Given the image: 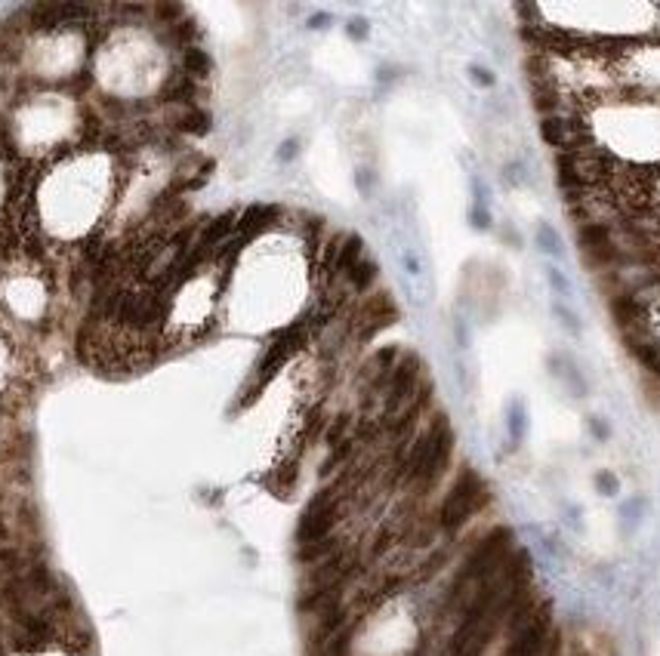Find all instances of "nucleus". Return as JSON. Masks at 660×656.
<instances>
[{
  "label": "nucleus",
  "instance_id": "f257e3e1",
  "mask_svg": "<svg viewBox=\"0 0 660 656\" xmlns=\"http://www.w3.org/2000/svg\"><path fill=\"white\" fill-rule=\"evenodd\" d=\"M487 502H491V487H487V481L481 478L472 466H463L457 472V478L451 481V487L445 490V496L438 499V506L432 508L441 536H445L447 542H454L469 527V521L475 515L485 512Z\"/></svg>",
  "mask_w": 660,
  "mask_h": 656
},
{
  "label": "nucleus",
  "instance_id": "f03ea898",
  "mask_svg": "<svg viewBox=\"0 0 660 656\" xmlns=\"http://www.w3.org/2000/svg\"><path fill=\"white\" fill-rule=\"evenodd\" d=\"M309 339H312V330H309L306 317H300V321L287 324V327H284L281 333L275 336V339L266 346V351H262L260 364H256V370H253V386H250V392L244 395L241 407H247V404H253L256 397H260V392H262V388L269 386V379H272V376L278 373V370H281L284 364L290 361V357L296 355V351H300V348H306V346H309Z\"/></svg>",
  "mask_w": 660,
  "mask_h": 656
},
{
  "label": "nucleus",
  "instance_id": "7ed1b4c3",
  "mask_svg": "<svg viewBox=\"0 0 660 656\" xmlns=\"http://www.w3.org/2000/svg\"><path fill=\"white\" fill-rule=\"evenodd\" d=\"M278 219H281V207H275V203H250L247 210L237 213V231L235 235L250 243L260 231L272 228Z\"/></svg>",
  "mask_w": 660,
  "mask_h": 656
},
{
  "label": "nucleus",
  "instance_id": "20e7f679",
  "mask_svg": "<svg viewBox=\"0 0 660 656\" xmlns=\"http://www.w3.org/2000/svg\"><path fill=\"white\" fill-rule=\"evenodd\" d=\"M176 71H182V74L195 77V81H207L210 71H213V59H210V52L204 50V46H182L179 56H176Z\"/></svg>",
  "mask_w": 660,
  "mask_h": 656
},
{
  "label": "nucleus",
  "instance_id": "39448f33",
  "mask_svg": "<svg viewBox=\"0 0 660 656\" xmlns=\"http://www.w3.org/2000/svg\"><path fill=\"white\" fill-rule=\"evenodd\" d=\"M617 241L614 237V225L611 222H580L577 225V247H580V256L583 253H592V250L605 247V243Z\"/></svg>",
  "mask_w": 660,
  "mask_h": 656
},
{
  "label": "nucleus",
  "instance_id": "423d86ee",
  "mask_svg": "<svg viewBox=\"0 0 660 656\" xmlns=\"http://www.w3.org/2000/svg\"><path fill=\"white\" fill-rule=\"evenodd\" d=\"M377 277H380V265L365 256V259L355 265L352 271H349L346 281H342V284H346L349 293H355V296H361V299H365V296L371 293V287L377 284Z\"/></svg>",
  "mask_w": 660,
  "mask_h": 656
},
{
  "label": "nucleus",
  "instance_id": "0eeeda50",
  "mask_svg": "<svg viewBox=\"0 0 660 656\" xmlns=\"http://www.w3.org/2000/svg\"><path fill=\"white\" fill-rule=\"evenodd\" d=\"M537 247L543 250V253L550 256H562V237H559V231L552 228V225H540L537 228Z\"/></svg>",
  "mask_w": 660,
  "mask_h": 656
},
{
  "label": "nucleus",
  "instance_id": "6e6552de",
  "mask_svg": "<svg viewBox=\"0 0 660 656\" xmlns=\"http://www.w3.org/2000/svg\"><path fill=\"white\" fill-rule=\"evenodd\" d=\"M506 426H509V437L516 444L525 437V426H527V422H525V407H521V401L509 404V419H506Z\"/></svg>",
  "mask_w": 660,
  "mask_h": 656
},
{
  "label": "nucleus",
  "instance_id": "1a4fd4ad",
  "mask_svg": "<svg viewBox=\"0 0 660 656\" xmlns=\"http://www.w3.org/2000/svg\"><path fill=\"white\" fill-rule=\"evenodd\" d=\"M596 490H599L602 496H617V493H620L617 475H614V472H599V475H596Z\"/></svg>",
  "mask_w": 660,
  "mask_h": 656
},
{
  "label": "nucleus",
  "instance_id": "9d476101",
  "mask_svg": "<svg viewBox=\"0 0 660 656\" xmlns=\"http://www.w3.org/2000/svg\"><path fill=\"white\" fill-rule=\"evenodd\" d=\"M346 34L352 37V41H367V34H371V22L361 16H352L346 22Z\"/></svg>",
  "mask_w": 660,
  "mask_h": 656
},
{
  "label": "nucleus",
  "instance_id": "9b49d317",
  "mask_svg": "<svg viewBox=\"0 0 660 656\" xmlns=\"http://www.w3.org/2000/svg\"><path fill=\"white\" fill-rule=\"evenodd\" d=\"M552 311H556V317L562 321V327L567 330V333H580V324H577V315H574L567 306H562V302H556L552 306Z\"/></svg>",
  "mask_w": 660,
  "mask_h": 656
},
{
  "label": "nucleus",
  "instance_id": "f8f14e48",
  "mask_svg": "<svg viewBox=\"0 0 660 656\" xmlns=\"http://www.w3.org/2000/svg\"><path fill=\"white\" fill-rule=\"evenodd\" d=\"M546 281H550V287L556 290L559 296H571V284H567V277L559 268H552V265H550V268H546Z\"/></svg>",
  "mask_w": 660,
  "mask_h": 656
},
{
  "label": "nucleus",
  "instance_id": "ddd939ff",
  "mask_svg": "<svg viewBox=\"0 0 660 656\" xmlns=\"http://www.w3.org/2000/svg\"><path fill=\"white\" fill-rule=\"evenodd\" d=\"M469 77H472V83H475V87H494V81H497V77H494V71L491 68H485V65H469Z\"/></svg>",
  "mask_w": 660,
  "mask_h": 656
},
{
  "label": "nucleus",
  "instance_id": "4468645a",
  "mask_svg": "<svg viewBox=\"0 0 660 656\" xmlns=\"http://www.w3.org/2000/svg\"><path fill=\"white\" fill-rule=\"evenodd\" d=\"M469 222H472V228H478V231H487V228H491V213H487V207H481V203H472Z\"/></svg>",
  "mask_w": 660,
  "mask_h": 656
},
{
  "label": "nucleus",
  "instance_id": "2eb2a0df",
  "mask_svg": "<svg viewBox=\"0 0 660 656\" xmlns=\"http://www.w3.org/2000/svg\"><path fill=\"white\" fill-rule=\"evenodd\" d=\"M296 155H300V142H296V139H284L281 148H278V161H281V163H290Z\"/></svg>",
  "mask_w": 660,
  "mask_h": 656
},
{
  "label": "nucleus",
  "instance_id": "dca6fc26",
  "mask_svg": "<svg viewBox=\"0 0 660 656\" xmlns=\"http://www.w3.org/2000/svg\"><path fill=\"white\" fill-rule=\"evenodd\" d=\"M330 22H333L330 12H312V16H309V28L312 31H324V28H330Z\"/></svg>",
  "mask_w": 660,
  "mask_h": 656
},
{
  "label": "nucleus",
  "instance_id": "f3484780",
  "mask_svg": "<svg viewBox=\"0 0 660 656\" xmlns=\"http://www.w3.org/2000/svg\"><path fill=\"white\" fill-rule=\"evenodd\" d=\"M590 428H592V435H596L599 441H608V426H605L599 416H592V419H590Z\"/></svg>",
  "mask_w": 660,
  "mask_h": 656
},
{
  "label": "nucleus",
  "instance_id": "a211bd4d",
  "mask_svg": "<svg viewBox=\"0 0 660 656\" xmlns=\"http://www.w3.org/2000/svg\"><path fill=\"white\" fill-rule=\"evenodd\" d=\"M405 268L411 271V275H420V262H417V256H414V253H405Z\"/></svg>",
  "mask_w": 660,
  "mask_h": 656
},
{
  "label": "nucleus",
  "instance_id": "6ab92c4d",
  "mask_svg": "<svg viewBox=\"0 0 660 656\" xmlns=\"http://www.w3.org/2000/svg\"><path fill=\"white\" fill-rule=\"evenodd\" d=\"M574 656H590V653H574Z\"/></svg>",
  "mask_w": 660,
  "mask_h": 656
}]
</instances>
